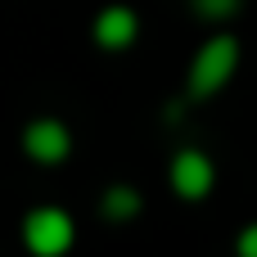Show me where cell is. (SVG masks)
<instances>
[{
    "label": "cell",
    "instance_id": "cell-1",
    "mask_svg": "<svg viewBox=\"0 0 257 257\" xmlns=\"http://www.w3.org/2000/svg\"><path fill=\"white\" fill-rule=\"evenodd\" d=\"M239 59H244L239 36H235V32H212V36L194 50V59H190V68H185V99H190V104H203V99L221 95V90L235 81Z\"/></svg>",
    "mask_w": 257,
    "mask_h": 257
},
{
    "label": "cell",
    "instance_id": "cell-2",
    "mask_svg": "<svg viewBox=\"0 0 257 257\" xmlns=\"http://www.w3.org/2000/svg\"><path fill=\"white\" fill-rule=\"evenodd\" d=\"M18 235H23V248L32 257H63L77 244V221L63 208H32L23 217Z\"/></svg>",
    "mask_w": 257,
    "mask_h": 257
},
{
    "label": "cell",
    "instance_id": "cell-3",
    "mask_svg": "<svg viewBox=\"0 0 257 257\" xmlns=\"http://www.w3.org/2000/svg\"><path fill=\"white\" fill-rule=\"evenodd\" d=\"M167 185L176 190V199L203 203L212 194V185H217V163L203 149H176L172 154V167H167Z\"/></svg>",
    "mask_w": 257,
    "mask_h": 257
},
{
    "label": "cell",
    "instance_id": "cell-4",
    "mask_svg": "<svg viewBox=\"0 0 257 257\" xmlns=\"http://www.w3.org/2000/svg\"><path fill=\"white\" fill-rule=\"evenodd\" d=\"M23 154L32 158V163H41V167H59L68 154H72V131H68V122H59V117H32L27 126H23Z\"/></svg>",
    "mask_w": 257,
    "mask_h": 257
},
{
    "label": "cell",
    "instance_id": "cell-5",
    "mask_svg": "<svg viewBox=\"0 0 257 257\" xmlns=\"http://www.w3.org/2000/svg\"><path fill=\"white\" fill-rule=\"evenodd\" d=\"M136 36H140V14H136L131 5H104V9L95 14V23H90V41H95L99 50H108V54L131 50Z\"/></svg>",
    "mask_w": 257,
    "mask_h": 257
},
{
    "label": "cell",
    "instance_id": "cell-6",
    "mask_svg": "<svg viewBox=\"0 0 257 257\" xmlns=\"http://www.w3.org/2000/svg\"><path fill=\"white\" fill-rule=\"evenodd\" d=\"M140 208H145V199L136 185H108L99 194V212L108 221H131V217H140Z\"/></svg>",
    "mask_w": 257,
    "mask_h": 257
},
{
    "label": "cell",
    "instance_id": "cell-7",
    "mask_svg": "<svg viewBox=\"0 0 257 257\" xmlns=\"http://www.w3.org/2000/svg\"><path fill=\"white\" fill-rule=\"evenodd\" d=\"M185 5H190V14L203 18V23H230V18L244 9V0H185Z\"/></svg>",
    "mask_w": 257,
    "mask_h": 257
},
{
    "label": "cell",
    "instance_id": "cell-8",
    "mask_svg": "<svg viewBox=\"0 0 257 257\" xmlns=\"http://www.w3.org/2000/svg\"><path fill=\"white\" fill-rule=\"evenodd\" d=\"M235 257H257V221H248L235 235Z\"/></svg>",
    "mask_w": 257,
    "mask_h": 257
}]
</instances>
